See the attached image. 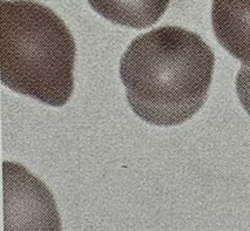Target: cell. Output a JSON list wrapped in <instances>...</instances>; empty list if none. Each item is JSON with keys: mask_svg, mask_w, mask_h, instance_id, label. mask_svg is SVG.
Wrapping results in <instances>:
<instances>
[{"mask_svg": "<svg viewBox=\"0 0 250 231\" xmlns=\"http://www.w3.org/2000/svg\"><path fill=\"white\" fill-rule=\"evenodd\" d=\"M211 25L219 44L250 65V0H213Z\"/></svg>", "mask_w": 250, "mask_h": 231, "instance_id": "3957f363", "label": "cell"}, {"mask_svg": "<svg viewBox=\"0 0 250 231\" xmlns=\"http://www.w3.org/2000/svg\"><path fill=\"white\" fill-rule=\"evenodd\" d=\"M89 5L113 24L142 30L161 19L170 0H88Z\"/></svg>", "mask_w": 250, "mask_h": 231, "instance_id": "277c9868", "label": "cell"}, {"mask_svg": "<svg viewBox=\"0 0 250 231\" xmlns=\"http://www.w3.org/2000/svg\"><path fill=\"white\" fill-rule=\"evenodd\" d=\"M0 36L2 85L45 105H66L74 89L77 47L60 17L31 0H1Z\"/></svg>", "mask_w": 250, "mask_h": 231, "instance_id": "7a4b0ae2", "label": "cell"}, {"mask_svg": "<svg viewBox=\"0 0 250 231\" xmlns=\"http://www.w3.org/2000/svg\"><path fill=\"white\" fill-rule=\"evenodd\" d=\"M214 52L199 34L164 26L136 37L120 61L133 112L150 125L170 127L193 117L208 97Z\"/></svg>", "mask_w": 250, "mask_h": 231, "instance_id": "6da1fadb", "label": "cell"}, {"mask_svg": "<svg viewBox=\"0 0 250 231\" xmlns=\"http://www.w3.org/2000/svg\"><path fill=\"white\" fill-rule=\"evenodd\" d=\"M236 94L244 111L250 116V65L243 63L236 75Z\"/></svg>", "mask_w": 250, "mask_h": 231, "instance_id": "5b68a950", "label": "cell"}]
</instances>
